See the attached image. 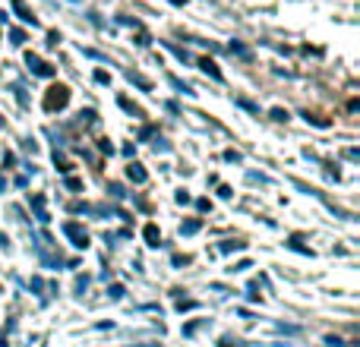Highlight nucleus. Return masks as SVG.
Here are the masks:
<instances>
[{
    "instance_id": "obj_4",
    "label": "nucleus",
    "mask_w": 360,
    "mask_h": 347,
    "mask_svg": "<svg viewBox=\"0 0 360 347\" xmlns=\"http://www.w3.org/2000/svg\"><path fill=\"white\" fill-rule=\"evenodd\" d=\"M199 67H202L205 73H212V76H215V79H221V73H218V70H215V63H212V60H202V63H199Z\"/></svg>"
},
{
    "instance_id": "obj_1",
    "label": "nucleus",
    "mask_w": 360,
    "mask_h": 347,
    "mask_svg": "<svg viewBox=\"0 0 360 347\" xmlns=\"http://www.w3.org/2000/svg\"><path fill=\"white\" fill-rule=\"evenodd\" d=\"M29 67H32V70H35V73H38V76H51V67H44V63H41V60H38V57H32V54H29Z\"/></svg>"
},
{
    "instance_id": "obj_3",
    "label": "nucleus",
    "mask_w": 360,
    "mask_h": 347,
    "mask_svg": "<svg viewBox=\"0 0 360 347\" xmlns=\"http://www.w3.org/2000/svg\"><path fill=\"white\" fill-rule=\"evenodd\" d=\"M13 6H16V13H19V16L25 19V22H35V19H32V13L25 10V4H19V0H16V4H13Z\"/></svg>"
},
{
    "instance_id": "obj_2",
    "label": "nucleus",
    "mask_w": 360,
    "mask_h": 347,
    "mask_svg": "<svg viewBox=\"0 0 360 347\" xmlns=\"http://www.w3.org/2000/svg\"><path fill=\"white\" fill-rule=\"evenodd\" d=\"M130 180H136V183H143V180H146V171L139 168V164H130Z\"/></svg>"
}]
</instances>
